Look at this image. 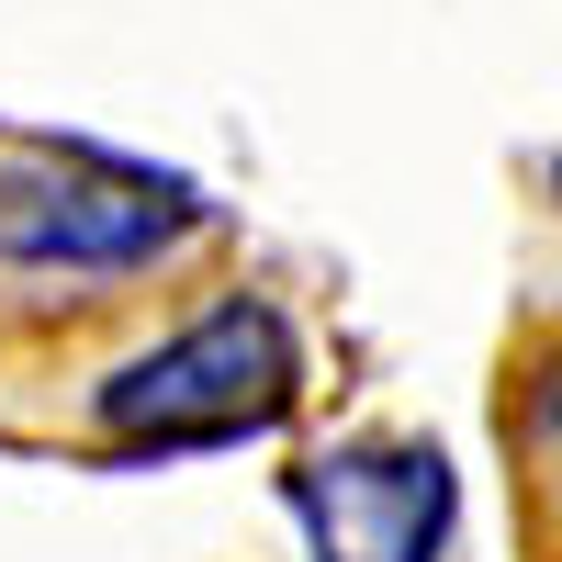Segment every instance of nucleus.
Returning a JSON list of instances; mask_svg holds the SVG:
<instances>
[{
  "label": "nucleus",
  "instance_id": "nucleus-1",
  "mask_svg": "<svg viewBox=\"0 0 562 562\" xmlns=\"http://www.w3.org/2000/svg\"><path fill=\"white\" fill-rule=\"evenodd\" d=\"M225 214L192 180H158L102 147L0 135V326L23 338H135L180 293H203Z\"/></svg>",
  "mask_w": 562,
  "mask_h": 562
},
{
  "label": "nucleus",
  "instance_id": "nucleus-3",
  "mask_svg": "<svg viewBox=\"0 0 562 562\" xmlns=\"http://www.w3.org/2000/svg\"><path fill=\"white\" fill-rule=\"evenodd\" d=\"M506 461H518V495H529V529L562 540V326L506 360Z\"/></svg>",
  "mask_w": 562,
  "mask_h": 562
},
{
  "label": "nucleus",
  "instance_id": "nucleus-2",
  "mask_svg": "<svg viewBox=\"0 0 562 562\" xmlns=\"http://www.w3.org/2000/svg\"><path fill=\"white\" fill-rule=\"evenodd\" d=\"M304 394V349L259 281H203L169 315H147L113 360L79 383L68 439L147 461V450H214V439H270Z\"/></svg>",
  "mask_w": 562,
  "mask_h": 562
}]
</instances>
